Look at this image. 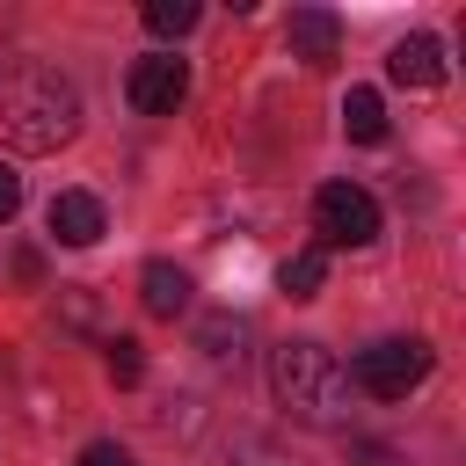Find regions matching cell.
<instances>
[{
	"label": "cell",
	"instance_id": "1",
	"mask_svg": "<svg viewBox=\"0 0 466 466\" xmlns=\"http://www.w3.org/2000/svg\"><path fill=\"white\" fill-rule=\"evenodd\" d=\"M73 131H80V87L58 66L22 58V66L0 73V146H15V153H58Z\"/></svg>",
	"mask_w": 466,
	"mask_h": 466
},
{
	"label": "cell",
	"instance_id": "2",
	"mask_svg": "<svg viewBox=\"0 0 466 466\" xmlns=\"http://www.w3.org/2000/svg\"><path fill=\"white\" fill-rule=\"evenodd\" d=\"M269 393L299 422H342L350 415V364L328 342H277L269 350Z\"/></svg>",
	"mask_w": 466,
	"mask_h": 466
},
{
	"label": "cell",
	"instance_id": "3",
	"mask_svg": "<svg viewBox=\"0 0 466 466\" xmlns=\"http://www.w3.org/2000/svg\"><path fill=\"white\" fill-rule=\"evenodd\" d=\"M430 342L422 335H386V342H371V350H357V364H350V386L357 393H371V400H408L422 379H430Z\"/></svg>",
	"mask_w": 466,
	"mask_h": 466
},
{
	"label": "cell",
	"instance_id": "4",
	"mask_svg": "<svg viewBox=\"0 0 466 466\" xmlns=\"http://www.w3.org/2000/svg\"><path fill=\"white\" fill-rule=\"evenodd\" d=\"M313 233H320V248H364V240H379V204H371V189L328 182V189L313 197Z\"/></svg>",
	"mask_w": 466,
	"mask_h": 466
},
{
	"label": "cell",
	"instance_id": "5",
	"mask_svg": "<svg viewBox=\"0 0 466 466\" xmlns=\"http://www.w3.org/2000/svg\"><path fill=\"white\" fill-rule=\"evenodd\" d=\"M182 95H189V66L182 58H138L131 73H124V102L138 109V116H175L182 109Z\"/></svg>",
	"mask_w": 466,
	"mask_h": 466
},
{
	"label": "cell",
	"instance_id": "6",
	"mask_svg": "<svg viewBox=\"0 0 466 466\" xmlns=\"http://www.w3.org/2000/svg\"><path fill=\"white\" fill-rule=\"evenodd\" d=\"M44 226H51V240H66V248H95V240L109 233V211H102V197H87V189H58L51 211H44Z\"/></svg>",
	"mask_w": 466,
	"mask_h": 466
},
{
	"label": "cell",
	"instance_id": "7",
	"mask_svg": "<svg viewBox=\"0 0 466 466\" xmlns=\"http://www.w3.org/2000/svg\"><path fill=\"white\" fill-rule=\"evenodd\" d=\"M284 44H291V58H306V66H335V58H342V22H335L328 7H291Z\"/></svg>",
	"mask_w": 466,
	"mask_h": 466
},
{
	"label": "cell",
	"instance_id": "8",
	"mask_svg": "<svg viewBox=\"0 0 466 466\" xmlns=\"http://www.w3.org/2000/svg\"><path fill=\"white\" fill-rule=\"evenodd\" d=\"M386 80L393 87H437L444 80V44L437 36H400L386 51Z\"/></svg>",
	"mask_w": 466,
	"mask_h": 466
},
{
	"label": "cell",
	"instance_id": "9",
	"mask_svg": "<svg viewBox=\"0 0 466 466\" xmlns=\"http://www.w3.org/2000/svg\"><path fill=\"white\" fill-rule=\"evenodd\" d=\"M138 299H146V313H160V320L189 313V269H182V262H146V269H138Z\"/></svg>",
	"mask_w": 466,
	"mask_h": 466
},
{
	"label": "cell",
	"instance_id": "10",
	"mask_svg": "<svg viewBox=\"0 0 466 466\" xmlns=\"http://www.w3.org/2000/svg\"><path fill=\"white\" fill-rule=\"evenodd\" d=\"M342 131H350L357 146H379V138H386V102H379L371 87H350V95H342Z\"/></svg>",
	"mask_w": 466,
	"mask_h": 466
},
{
	"label": "cell",
	"instance_id": "11",
	"mask_svg": "<svg viewBox=\"0 0 466 466\" xmlns=\"http://www.w3.org/2000/svg\"><path fill=\"white\" fill-rule=\"evenodd\" d=\"M277 284H284V299H320V284H328V248H299V255L277 269Z\"/></svg>",
	"mask_w": 466,
	"mask_h": 466
},
{
	"label": "cell",
	"instance_id": "12",
	"mask_svg": "<svg viewBox=\"0 0 466 466\" xmlns=\"http://www.w3.org/2000/svg\"><path fill=\"white\" fill-rule=\"evenodd\" d=\"M240 335H248L240 313H204V320H197V350H204V357H240Z\"/></svg>",
	"mask_w": 466,
	"mask_h": 466
},
{
	"label": "cell",
	"instance_id": "13",
	"mask_svg": "<svg viewBox=\"0 0 466 466\" xmlns=\"http://www.w3.org/2000/svg\"><path fill=\"white\" fill-rule=\"evenodd\" d=\"M197 15H204L197 0H146V29H153V36H189Z\"/></svg>",
	"mask_w": 466,
	"mask_h": 466
},
{
	"label": "cell",
	"instance_id": "14",
	"mask_svg": "<svg viewBox=\"0 0 466 466\" xmlns=\"http://www.w3.org/2000/svg\"><path fill=\"white\" fill-rule=\"evenodd\" d=\"M102 350H109L102 364H109V379H116V386H138V379H146V350H138L131 335H109Z\"/></svg>",
	"mask_w": 466,
	"mask_h": 466
},
{
	"label": "cell",
	"instance_id": "15",
	"mask_svg": "<svg viewBox=\"0 0 466 466\" xmlns=\"http://www.w3.org/2000/svg\"><path fill=\"white\" fill-rule=\"evenodd\" d=\"M73 466H131V451H124V444H109V437H102V444H87V451H80V459H73Z\"/></svg>",
	"mask_w": 466,
	"mask_h": 466
},
{
	"label": "cell",
	"instance_id": "16",
	"mask_svg": "<svg viewBox=\"0 0 466 466\" xmlns=\"http://www.w3.org/2000/svg\"><path fill=\"white\" fill-rule=\"evenodd\" d=\"M15 211H22V175H15V167H0V226H7Z\"/></svg>",
	"mask_w": 466,
	"mask_h": 466
}]
</instances>
